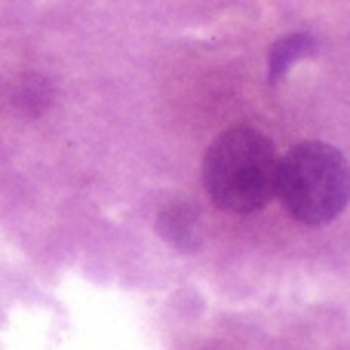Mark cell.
Returning <instances> with one entry per match:
<instances>
[{"label":"cell","instance_id":"cell-3","mask_svg":"<svg viewBox=\"0 0 350 350\" xmlns=\"http://www.w3.org/2000/svg\"><path fill=\"white\" fill-rule=\"evenodd\" d=\"M310 53H314V40L304 37V34H292V37H286V40L273 43V49H271V77L280 80L298 59H304V55H310Z\"/></svg>","mask_w":350,"mask_h":350},{"label":"cell","instance_id":"cell-4","mask_svg":"<svg viewBox=\"0 0 350 350\" xmlns=\"http://www.w3.org/2000/svg\"><path fill=\"white\" fill-rule=\"evenodd\" d=\"M49 96H53L49 83L43 77H37V74L25 77L22 86L16 90V102L25 108V114H40V111L49 105Z\"/></svg>","mask_w":350,"mask_h":350},{"label":"cell","instance_id":"cell-1","mask_svg":"<svg viewBox=\"0 0 350 350\" xmlns=\"http://www.w3.org/2000/svg\"><path fill=\"white\" fill-rule=\"evenodd\" d=\"M280 157L273 142L252 126H237L212 142L203 160L206 191L218 209L255 212L277 193Z\"/></svg>","mask_w":350,"mask_h":350},{"label":"cell","instance_id":"cell-2","mask_svg":"<svg viewBox=\"0 0 350 350\" xmlns=\"http://www.w3.org/2000/svg\"><path fill=\"white\" fill-rule=\"evenodd\" d=\"M277 193L304 224H326L347 203V163L326 142H301L280 160Z\"/></svg>","mask_w":350,"mask_h":350}]
</instances>
